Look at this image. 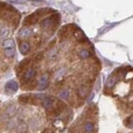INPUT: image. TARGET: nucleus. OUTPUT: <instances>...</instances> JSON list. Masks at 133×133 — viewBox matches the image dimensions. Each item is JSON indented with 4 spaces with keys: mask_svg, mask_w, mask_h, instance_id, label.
I'll use <instances>...</instances> for the list:
<instances>
[{
    "mask_svg": "<svg viewBox=\"0 0 133 133\" xmlns=\"http://www.w3.org/2000/svg\"><path fill=\"white\" fill-rule=\"evenodd\" d=\"M57 20H58L57 15V14H53V15L50 16V17H48V18H45V19H43V21H42L41 26L43 27V28H45V29L51 28H52V26L55 24V23L57 22Z\"/></svg>",
    "mask_w": 133,
    "mask_h": 133,
    "instance_id": "f257e3e1",
    "label": "nucleus"
},
{
    "mask_svg": "<svg viewBox=\"0 0 133 133\" xmlns=\"http://www.w3.org/2000/svg\"><path fill=\"white\" fill-rule=\"evenodd\" d=\"M36 75V70L33 68H28L27 69L23 74V82H28L30 79L34 77V76Z\"/></svg>",
    "mask_w": 133,
    "mask_h": 133,
    "instance_id": "20e7f679",
    "label": "nucleus"
},
{
    "mask_svg": "<svg viewBox=\"0 0 133 133\" xmlns=\"http://www.w3.org/2000/svg\"><path fill=\"white\" fill-rule=\"evenodd\" d=\"M16 109H17V107L16 106L14 105H12V106H10L8 108L7 111H6V115L8 116H12V115H14L15 113V111H16Z\"/></svg>",
    "mask_w": 133,
    "mask_h": 133,
    "instance_id": "dca6fc26",
    "label": "nucleus"
},
{
    "mask_svg": "<svg viewBox=\"0 0 133 133\" xmlns=\"http://www.w3.org/2000/svg\"><path fill=\"white\" fill-rule=\"evenodd\" d=\"M124 124H125V126H126L127 127H129V128L133 127V114L131 115V116H129L125 120Z\"/></svg>",
    "mask_w": 133,
    "mask_h": 133,
    "instance_id": "4468645a",
    "label": "nucleus"
},
{
    "mask_svg": "<svg viewBox=\"0 0 133 133\" xmlns=\"http://www.w3.org/2000/svg\"><path fill=\"white\" fill-rule=\"evenodd\" d=\"M18 35L19 37H28L32 35V30L28 28H24L23 29H21Z\"/></svg>",
    "mask_w": 133,
    "mask_h": 133,
    "instance_id": "9b49d317",
    "label": "nucleus"
},
{
    "mask_svg": "<svg viewBox=\"0 0 133 133\" xmlns=\"http://www.w3.org/2000/svg\"><path fill=\"white\" fill-rule=\"evenodd\" d=\"M28 131V125L26 122H22L17 126L16 128L17 133H27Z\"/></svg>",
    "mask_w": 133,
    "mask_h": 133,
    "instance_id": "6e6552de",
    "label": "nucleus"
},
{
    "mask_svg": "<svg viewBox=\"0 0 133 133\" xmlns=\"http://www.w3.org/2000/svg\"><path fill=\"white\" fill-rule=\"evenodd\" d=\"M30 50V44L28 42H22L19 45V52L21 54L25 55L28 52V51Z\"/></svg>",
    "mask_w": 133,
    "mask_h": 133,
    "instance_id": "0eeeda50",
    "label": "nucleus"
},
{
    "mask_svg": "<svg viewBox=\"0 0 133 133\" xmlns=\"http://www.w3.org/2000/svg\"><path fill=\"white\" fill-rule=\"evenodd\" d=\"M95 128V125L92 122H86L83 124V131L86 133H91L94 131Z\"/></svg>",
    "mask_w": 133,
    "mask_h": 133,
    "instance_id": "9d476101",
    "label": "nucleus"
},
{
    "mask_svg": "<svg viewBox=\"0 0 133 133\" xmlns=\"http://www.w3.org/2000/svg\"><path fill=\"white\" fill-rule=\"evenodd\" d=\"M43 106L46 110H50L53 107V100L49 97H45L43 99Z\"/></svg>",
    "mask_w": 133,
    "mask_h": 133,
    "instance_id": "423d86ee",
    "label": "nucleus"
},
{
    "mask_svg": "<svg viewBox=\"0 0 133 133\" xmlns=\"http://www.w3.org/2000/svg\"><path fill=\"white\" fill-rule=\"evenodd\" d=\"M38 18H39V15H38V11H37L36 12H33L32 14L29 15L28 17H27L26 18H25V22H24V24H33V23H36L37 22V20H38Z\"/></svg>",
    "mask_w": 133,
    "mask_h": 133,
    "instance_id": "39448f33",
    "label": "nucleus"
},
{
    "mask_svg": "<svg viewBox=\"0 0 133 133\" xmlns=\"http://www.w3.org/2000/svg\"><path fill=\"white\" fill-rule=\"evenodd\" d=\"M70 96V92L68 90L64 89V90H62L60 92H59V97L62 99H68Z\"/></svg>",
    "mask_w": 133,
    "mask_h": 133,
    "instance_id": "f3484780",
    "label": "nucleus"
},
{
    "mask_svg": "<svg viewBox=\"0 0 133 133\" xmlns=\"http://www.w3.org/2000/svg\"><path fill=\"white\" fill-rule=\"evenodd\" d=\"M4 54L8 58L14 57L15 55V48H9V49H4Z\"/></svg>",
    "mask_w": 133,
    "mask_h": 133,
    "instance_id": "2eb2a0df",
    "label": "nucleus"
},
{
    "mask_svg": "<svg viewBox=\"0 0 133 133\" xmlns=\"http://www.w3.org/2000/svg\"><path fill=\"white\" fill-rule=\"evenodd\" d=\"M18 89V84L14 80L8 81L5 85V91L8 94H14Z\"/></svg>",
    "mask_w": 133,
    "mask_h": 133,
    "instance_id": "f03ea898",
    "label": "nucleus"
},
{
    "mask_svg": "<svg viewBox=\"0 0 133 133\" xmlns=\"http://www.w3.org/2000/svg\"><path fill=\"white\" fill-rule=\"evenodd\" d=\"M48 74H43V76H41L39 78L38 82H37V87H38L39 90H44L47 88V87L48 85Z\"/></svg>",
    "mask_w": 133,
    "mask_h": 133,
    "instance_id": "7ed1b4c3",
    "label": "nucleus"
},
{
    "mask_svg": "<svg viewBox=\"0 0 133 133\" xmlns=\"http://www.w3.org/2000/svg\"><path fill=\"white\" fill-rule=\"evenodd\" d=\"M9 34V29L7 27H3L0 29V38H5Z\"/></svg>",
    "mask_w": 133,
    "mask_h": 133,
    "instance_id": "ddd939ff",
    "label": "nucleus"
},
{
    "mask_svg": "<svg viewBox=\"0 0 133 133\" xmlns=\"http://www.w3.org/2000/svg\"><path fill=\"white\" fill-rule=\"evenodd\" d=\"M2 45L4 49L14 48H15V42L14 41L12 38H7L5 40H3Z\"/></svg>",
    "mask_w": 133,
    "mask_h": 133,
    "instance_id": "1a4fd4ad",
    "label": "nucleus"
},
{
    "mask_svg": "<svg viewBox=\"0 0 133 133\" xmlns=\"http://www.w3.org/2000/svg\"><path fill=\"white\" fill-rule=\"evenodd\" d=\"M78 56L81 59H86V58H88L91 56V53L87 49H82L80 52H78Z\"/></svg>",
    "mask_w": 133,
    "mask_h": 133,
    "instance_id": "f8f14e48",
    "label": "nucleus"
}]
</instances>
